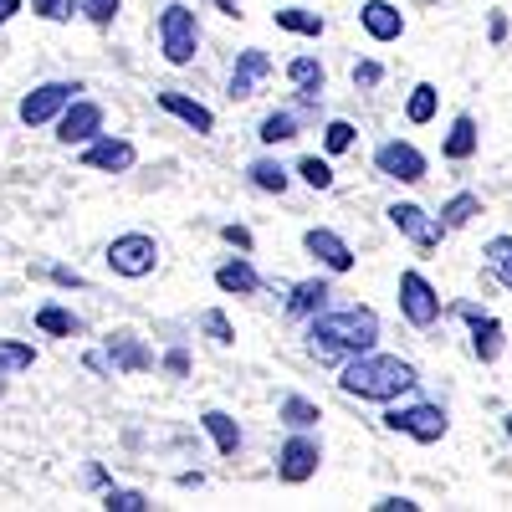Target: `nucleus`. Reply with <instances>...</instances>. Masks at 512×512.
<instances>
[{
  "label": "nucleus",
  "mask_w": 512,
  "mask_h": 512,
  "mask_svg": "<svg viewBox=\"0 0 512 512\" xmlns=\"http://www.w3.org/2000/svg\"><path fill=\"white\" fill-rule=\"evenodd\" d=\"M379 338V318L374 308H338V313H318L308 328V349L318 364H349L359 354L374 349Z\"/></svg>",
  "instance_id": "nucleus-1"
},
{
  "label": "nucleus",
  "mask_w": 512,
  "mask_h": 512,
  "mask_svg": "<svg viewBox=\"0 0 512 512\" xmlns=\"http://www.w3.org/2000/svg\"><path fill=\"white\" fill-rule=\"evenodd\" d=\"M415 384H420L415 364H405L395 354H374V349L338 369V390L354 395V400H384V405H390V400L410 395Z\"/></svg>",
  "instance_id": "nucleus-2"
},
{
  "label": "nucleus",
  "mask_w": 512,
  "mask_h": 512,
  "mask_svg": "<svg viewBox=\"0 0 512 512\" xmlns=\"http://www.w3.org/2000/svg\"><path fill=\"white\" fill-rule=\"evenodd\" d=\"M195 47H200V26H195V11L190 6H164L159 11V52L169 67H190L195 62Z\"/></svg>",
  "instance_id": "nucleus-3"
},
{
  "label": "nucleus",
  "mask_w": 512,
  "mask_h": 512,
  "mask_svg": "<svg viewBox=\"0 0 512 512\" xmlns=\"http://www.w3.org/2000/svg\"><path fill=\"white\" fill-rule=\"evenodd\" d=\"M384 425H390L395 436H410V441H420V446H436L441 436H446V410L441 405H395L390 415H384Z\"/></svg>",
  "instance_id": "nucleus-4"
},
{
  "label": "nucleus",
  "mask_w": 512,
  "mask_h": 512,
  "mask_svg": "<svg viewBox=\"0 0 512 512\" xmlns=\"http://www.w3.org/2000/svg\"><path fill=\"white\" fill-rule=\"evenodd\" d=\"M154 262H159V246H154V236H144V231H128V236H113V246H108V267L118 272V277H149L154 272Z\"/></svg>",
  "instance_id": "nucleus-5"
},
{
  "label": "nucleus",
  "mask_w": 512,
  "mask_h": 512,
  "mask_svg": "<svg viewBox=\"0 0 512 512\" xmlns=\"http://www.w3.org/2000/svg\"><path fill=\"white\" fill-rule=\"evenodd\" d=\"M77 93H82L77 82H41V88H31V93L21 98V123H26V128H41V123L62 118Z\"/></svg>",
  "instance_id": "nucleus-6"
},
{
  "label": "nucleus",
  "mask_w": 512,
  "mask_h": 512,
  "mask_svg": "<svg viewBox=\"0 0 512 512\" xmlns=\"http://www.w3.org/2000/svg\"><path fill=\"white\" fill-rule=\"evenodd\" d=\"M390 226H395L400 236H410L420 251L441 246V236H446V226H441L425 205H415V200H395V205H390Z\"/></svg>",
  "instance_id": "nucleus-7"
},
{
  "label": "nucleus",
  "mask_w": 512,
  "mask_h": 512,
  "mask_svg": "<svg viewBox=\"0 0 512 512\" xmlns=\"http://www.w3.org/2000/svg\"><path fill=\"white\" fill-rule=\"evenodd\" d=\"M400 313H405L415 328H431V323L441 318V297H436V287L425 282L420 272H405V277H400Z\"/></svg>",
  "instance_id": "nucleus-8"
},
{
  "label": "nucleus",
  "mask_w": 512,
  "mask_h": 512,
  "mask_svg": "<svg viewBox=\"0 0 512 512\" xmlns=\"http://www.w3.org/2000/svg\"><path fill=\"white\" fill-rule=\"evenodd\" d=\"M318 461H323L318 441H308L303 431H297V436H292V441H282V451H277V477H282V482H292V487H303V482L318 472Z\"/></svg>",
  "instance_id": "nucleus-9"
},
{
  "label": "nucleus",
  "mask_w": 512,
  "mask_h": 512,
  "mask_svg": "<svg viewBox=\"0 0 512 512\" xmlns=\"http://www.w3.org/2000/svg\"><path fill=\"white\" fill-rule=\"evenodd\" d=\"M374 169L384 180H400V185H415V180H425V154L415 149V144H379V154H374Z\"/></svg>",
  "instance_id": "nucleus-10"
},
{
  "label": "nucleus",
  "mask_w": 512,
  "mask_h": 512,
  "mask_svg": "<svg viewBox=\"0 0 512 512\" xmlns=\"http://www.w3.org/2000/svg\"><path fill=\"white\" fill-rule=\"evenodd\" d=\"M98 134H103V108L88 103V98H72L62 123H57V139L62 144H93Z\"/></svg>",
  "instance_id": "nucleus-11"
},
{
  "label": "nucleus",
  "mask_w": 512,
  "mask_h": 512,
  "mask_svg": "<svg viewBox=\"0 0 512 512\" xmlns=\"http://www.w3.org/2000/svg\"><path fill=\"white\" fill-rule=\"evenodd\" d=\"M456 313L466 318V328H472V354H477L482 364H497V354H502V323H497L492 313L472 308V303H461Z\"/></svg>",
  "instance_id": "nucleus-12"
},
{
  "label": "nucleus",
  "mask_w": 512,
  "mask_h": 512,
  "mask_svg": "<svg viewBox=\"0 0 512 512\" xmlns=\"http://www.w3.org/2000/svg\"><path fill=\"white\" fill-rule=\"evenodd\" d=\"M303 246L318 256L328 272H349V267H354V246L338 236V231H328V226H313V231L303 236Z\"/></svg>",
  "instance_id": "nucleus-13"
},
{
  "label": "nucleus",
  "mask_w": 512,
  "mask_h": 512,
  "mask_svg": "<svg viewBox=\"0 0 512 512\" xmlns=\"http://www.w3.org/2000/svg\"><path fill=\"white\" fill-rule=\"evenodd\" d=\"M267 72H272V57L262 47H246L236 57V67H231V98H251L267 82Z\"/></svg>",
  "instance_id": "nucleus-14"
},
{
  "label": "nucleus",
  "mask_w": 512,
  "mask_h": 512,
  "mask_svg": "<svg viewBox=\"0 0 512 512\" xmlns=\"http://www.w3.org/2000/svg\"><path fill=\"white\" fill-rule=\"evenodd\" d=\"M159 108L175 113V118L190 128V134H216V113H210L205 103H195V98H185V93H175V88L159 93Z\"/></svg>",
  "instance_id": "nucleus-15"
},
{
  "label": "nucleus",
  "mask_w": 512,
  "mask_h": 512,
  "mask_svg": "<svg viewBox=\"0 0 512 512\" xmlns=\"http://www.w3.org/2000/svg\"><path fill=\"white\" fill-rule=\"evenodd\" d=\"M134 144L128 139H93L88 149H82V164L88 169H113V175H123V169H134Z\"/></svg>",
  "instance_id": "nucleus-16"
},
{
  "label": "nucleus",
  "mask_w": 512,
  "mask_h": 512,
  "mask_svg": "<svg viewBox=\"0 0 512 512\" xmlns=\"http://www.w3.org/2000/svg\"><path fill=\"white\" fill-rule=\"evenodd\" d=\"M108 359H113V369H118V374H144V369L154 364V354L139 344V333H128V328L108 338Z\"/></svg>",
  "instance_id": "nucleus-17"
},
{
  "label": "nucleus",
  "mask_w": 512,
  "mask_h": 512,
  "mask_svg": "<svg viewBox=\"0 0 512 512\" xmlns=\"http://www.w3.org/2000/svg\"><path fill=\"white\" fill-rule=\"evenodd\" d=\"M359 21H364V31H369L374 41H400V36H405V16L390 6V0H364Z\"/></svg>",
  "instance_id": "nucleus-18"
},
{
  "label": "nucleus",
  "mask_w": 512,
  "mask_h": 512,
  "mask_svg": "<svg viewBox=\"0 0 512 512\" xmlns=\"http://www.w3.org/2000/svg\"><path fill=\"white\" fill-rule=\"evenodd\" d=\"M328 297H333V287H328L323 277H308V282H297V287H292L287 313H292V318H318V313L328 308Z\"/></svg>",
  "instance_id": "nucleus-19"
},
{
  "label": "nucleus",
  "mask_w": 512,
  "mask_h": 512,
  "mask_svg": "<svg viewBox=\"0 0 512 512\" xmlns=\"http://www.w3.org/2000/svg\"><path fill=\"white\" fill-rule=\"evenodd\" d=\"M216 287L236 292V297H251V292H262V277H256V267L246 262V256H236V262L216 267Z\"/></svg>",
  "instance_id": "nucleus-20"
},
{
  "label": "nucleus",
  "mask_w": 512,
  "mask_h": 512,
  "mask_svg": "<svg viewBox=\"0 0 512 512\" xmlns=\"http://www.w3.org/2000/svg\"><path fill=\"white\" fill-rule=\"evenodd\" d=\"M287 77L297 82V103L318 108V98H323V67H318V57H297V62L287 67Z\"/></svg>",
  "instance_id": "nucleus-21"
},
{
  "label": "nucleus",
  "mask_w": 512,
  "mask_h": 512,
  "mask_svg": "<svg viewBox=\"0 0 512 512\" xmlns=\"http://www.w3.org/2000/svg\"><path fill=\"white\" fill-rule=\"evenodd\" d=\"M200 425L210 431V441H216V451H221V456H236V451H241V425H236L226 410H205V415H200Z\"/></svg>",
  "instance_id": "nucleus-22"
},
{
  "label": "nucleus",
  "mask_w": 512,
  "mask_h": 512,
  "mask_svg": "<svg viewBox=\"0 0 512 512\" xmlns=\"http://www.w3.org/2000/svg\"><path fill=\"white\" fill-rule=\"evenodd\" d=\"M472 154H477V118L461 113L446 134V159H472Z\"/></svg>",
  "instance_id": "nucleus-23"
},
{
  "label": "nucleus",
  "mask_w": 512,
  "mask_h": 512,
  "mask_svg": "<svg viewBox=\"0 0 512 512\" xmlns=\"http://www.w3.org/2000/svg\"><path fill=\"white\" fill-rule=\"evenodd\" d=\"M277 420H287L292 431H313V425L323 420V410H318L313 400H303V395H287V400L277 405Z\"/></svg>",
  "instance_id": "nucleus-24"
},
{
  "label": "nucleus",
  "mask_w": 512,
  "mask_h": 512,
  "mask_svg": "<svg viewBox=\"0 0 512 512\" xmlns=\"http://www.w3.org/2000/svg\"><path fill=\"white\" fill-rule=\"evenodd\" d=\"M482 256H487V272H492L502 287H512V236H492V241L482 246Z\"/></svg>",
  "instance_id": "nucleus-25"
},
{
  "label": "nucleus",
  "mask_w": 512,
  "mask_h": 512,
  "mask_svg": "<svg viewBox=\"0 0 512 512\" xmlns=\"http://www.w3.org/2000/svg\"><path fill=\"white\" fill-rule=\"evenodd\" d=\"M472 216H482V195H451V200L441 205V226H446V231H461Z\"/></svg>",
  "instance_id": "nucleus-26"
},
{
  "label": "nucleus",
  "mask_w": 512,
  "mask_h": 512,
  "mask_svg": "<svg viewBox=\"0 0 512 512\" xmlns=\"http://www.w3.org/2000/svg\"><path fill=\"white\" fill-rule=\"evenodd\" d=\"M246 175H251L256 190H267V195H282V190H287V169H282L277 159H251Z\"/></svg>",
  "instance_id": "nucleus-27"
},
{
  "label": "nucleus",
  "mask_w": 512,
  "mask_h": 512,
  "mask_svg": "<svg viewBox=\"0 0 512 512\" xmlns=\"http://www.w3.org/2000/svg\"><path fill=\"white\" fill-rule=\"evenodd\" d=\"M36 328H41V333H52V338H72V333H82V323H77L67 308H57V303H47V308L36 313Z\"/></svg>",
  "instance_id": "nucleus-28"
},
{
  "label": "nucleus",
  "mask_w": 512,
  "mask_h": 512,
  "mask_svg": "<svg viewBox=\"0 0 512 512\" xmlns=\"http://www.w3.org/2000/svg\"><path fill=\"white\" fill-rule=\"evenodd\" d=\"M272 21H277L282 31H297V36H323V16H313V11H297V6H282Z\"/></svg>",
  "instance_id": "nucleus-29"
},
{
  "label": "nucleus",
  "mask_w": 512,
  "mask_h": 512,
  "mask_svg": "<svg viewBox=\"0 0 512 512\" xmlns=\"http://www.w3.org/2000/svg\"><path fill=\"white\" fill-rule=\"evenodd\" d=\"M256 139H262V144H287V139H297V118H292V113H267L262 128H256Z\"/></svg>",
  "instance_id": "nucleus-30"
},
{
  "label": "nucleus",
  "mask_w": 512,
  "mask_h": 512,
  "mask_svg": "<svg viewBox=\"0 0 512 512\" xmlns=\"http://www.w3.org/2000/svg\"><path fill=\"white\" fill-rule=\"evenodd\" d=\"M436 88H431V82H420V88L410 93V103H405V113H410V123H431L436 118Z\"/></svg>",
  "instance_id": "nucleus-31"
},
{
  "label": "nucleus",
  "mask_w": 512,
  "mask_h": 512,
  "mask_svg": "<svg viewBox=\"0 0 512 512\" xmlns=\"http://www.w3.org/2000/svg\"><path fill=\"white\" fill-rule=\"evenodd\" d=\"M0 364H6L11 374H21V369H31V364H36V349H31V344H21V338H0Z\"/></svg>",
  "instance_id": "nucleus-32"
},
{
  "label": "nucleus",
  "mask_w": 512,
  "mask_h": 512,
  "mask_svg": "<svg viewBox=\"0 0 512 512\" xmlns=\"http://www.w3.org/2000/svg\"><path fill=\"white\" fill-rule=\"evenodd\" d=\"M103 507L108 512H149V497L144 492H128V487H108Z\"/></svg>",
  "instance_id": "nucleus-33"
},
{
  "label": "nucleus",
  "mask_w": 512,
  "mask_h": 512,
  "mask_svg": "<svg viewBox=\"0 0 512 512\" xmlns=\"http://www.w3.org/2000/svg\"><path fill=\"white\" fill-rule=\"evenodd\" d=\"M297 175H303L313 190H333V169H328V159H318V154H308L303 164H297Z\"/></svg>",
  "instance_id": "nucleus-34"
},
{
  "label": "nucleus",
  "mask_w": 512,
  "mask_h": 512,
  "mask_svg": "<svg viewBox=\"0 0 512 512\" xmlns=\"http://www.w3.org/2000/svg\"><path fill=\"white\" fill-rule=\"evenodd\" d=\"M200 328L216 338V344H236V328H231V318L221 313V308H210V313H200Z\"/></svg>",
  "instance_id": "nucleus-35"
},
{
  "label": "nucleus",
  "mask_w": 512,
  "mask_h": 512,
  "mask_svg": "<svg viewBox=\"0 0 512 512\" xmlns=\"http://www.w3.org/2000/svg\"><path fill=\"white\" fill-rule=\"evenodd\" d=\"M31 11L41 21H72V11H82V0H31Z\"/></svg>",
  "instance_id": "nucleus-36"
},
{
  "label": "nucleus",
  "mask_w": 512,
  "mask_h": 512,
  "mask_svg": "<svg viewBox=\"0 0 512 512\" xmlns=\"http://www.w3.org/2000/svg\"><path fill=\"white\" fill-rule=\"evenodd\" d=\"M323 144H328V154H344V149L354 144V123H349V118H333V123L323 128Z\"/></svg>",
  "instance_id": "nucleus-37"
},
{
  "label": "nucleus",
  "mask_w": 512,
  "mask_h": 512,
  "mask_svg": "<svg viewBox=\"0 0 512 512\" xmlns=\"http://www.w3.org/2000/svg\"><path fill=\"white\" fill-rule=\"evenodd\" d=\"M82 16H88L93 26H113V16H118V0H82Z\"/></svg>",
  "instance_id": "nucleus-38"
},
{
  "label": "nucleus",
  "mask_w": 512,
  "mask_h": 512,
  "mask_svg": "<svg viewBox=\"0 0 512 512\" xmlns=\"http://www.w3.org/2000/svg\"><path fill=\"white\" fill-rule=\"evenodd\" d=\"M47 277H52L57 287H88V277L72 272V267H47Z\"/></svg>",
  "instance_id": "nucleus-39"
},
{
  "label": "nucleus",
  "mask_w": 512,
  "mask_h": 512,
  "mask_svg": "<svg viewBox=\"0 0 512 512\" xmlns=\"http://www.w3.org/2000/svg\"><path fill=\"white\" fill-rule=\"evenodd\" d=\"M164 369L175 374V379H185V374H190V354H185V349H169V354H164Z\"/></svg>",
  "instance_id": "nucleus-40"
},
{
  "label": "nucleus",
  "mask_w": 512,
  "mask_h": 512,
  "mask_svg": "<svg viewBox=\"0 0 512 512\" xmlns=\"http://www.w3.org/2000/svg\"><path fill=\"white\" fill-rule=\"evenodd\" d=\"M379 77H384V67H379V62H359V67H354V82H359V88H374Z\"/></svg>",
  "instance_id": "nucleus-41"
},
{
  "label": "nucleus",
  "mask_w": 512,
  "mask_h": 512,
  "mask_svg": "<svg viewBox=\"0 0 512 512\" xmlns=\"http://www.w3.org/2000/svg\"><path fill=\"white\" fill-rule=\"evenodd\" d=\"M420 502H410V497H379L374 502V512H415Z\"/></svg>",
  "instance_id": "nucleus-42"
},
{
  "label": "nucleus",
  "mask_w": 512,
  "mask_h": 512,
  "mask_svg": "<svg viewBox=\"0 0 512 512\" xmlns=\"http://www.w3.org/2000/svg\"><path fill=\"white\" fill-rule=\"evenodd\" d=\"M221 236H226L236 251H251V231H246V226H221Z\"/></svg>",
  "instance_id": "nucleus-43"
},
{
  "label": "nucleus",
  "mask_w": 512,
  "mask_h": 512,
  "mask_svg": "<svg viewBox=\"0 0 512 512\" xmlns=\"http://www.w3.org/2000/svg\"><path fill=\"white\" fill-rule=\"evenodd\" d=\"M16 11H21V0H0V26H6Z\"/></svg>",
  "instance_id": "nucleus-44"
},
{
  "label": "nucleus",
  "mask_w": 512,
  "mask_h": 512,
  "mask_svg": "<svg viewBox=\"0 0 512 512\" xmlns=\"http://www.w3.org/2000/svg\"><path fill=\"white\" fill-rule=\"evenodd\" d=\"M216 6H221L226 16H241V11H236V0H216Z\"/></svg>",
  "instance_id": "nucleus-45"
},
{
  "label": "nucleus",
  "mask_w": 512,
  "mask_h": 512,
  "mask_svg": "<svg viewBox=\"0 0 512 512\" xmlns=\"http://www.w3.org/2000/svg\"><path fill=\"white\" fill-rule=\"evenodd\" d=\"M6 379H11V369H6V364H0V400H6Z\"/></svg>",
  "instance_id": "nucleus-46"
},
{
  "label": "nucleus",
  "mask_w": 512,
  "mask_h": 512,
  "mask_svg": "<svg viewBox=\"0 0 512 512\" xmlns=\"http://www.w3.org/2000/svg\"><path fill=\"white\" fill-rule=\"evenodd\" d=\"M507 436H512V415H507Z\"/></svg>",
  "instance_id": "nucleus-47"
}]
</instances>
